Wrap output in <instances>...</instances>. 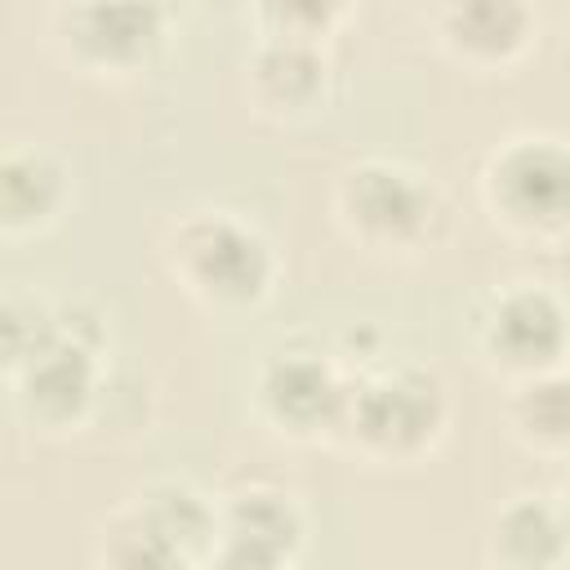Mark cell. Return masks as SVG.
Masks as SVG:
<instances>
[{
	"instance_id": "cell-20",
	"label": "cell",
	"mask_w": 570,
	"mask_h": 570,
	"mask_svg": "<svg viewBox=\"0 0 570 570\" xmlns=\"http://www.w3.org/2000/svg\"><path fill=\"white\" fill-rule=\"evenodd\" d=\"M557 508H561V517H566V525H570V468H566V476H561V485H557Z\"/></svg>"
},
{
	"instance_id": "cell-16",
	"label": "cell",
	"mask_w": 570,
	"mask_h": 570,
	"mask_svg": "<svg viewBox=\"0 0 570 570\" xmlns=\"http://www.w3.org/2000/svg\"><path fill=\"white\" fill-rule=\"evenodd\" d=\"M94 566L98 570H196L129 499L98 525L94 539Z\"/></svg>"
},
{
	"instance_id": "cell-11",
	"label": "cell",
	"mask_w": 570,
	"mask_h": 570,
	"mask_svg": "<svg viewBox=\"0 0 570 570\" xmlns=\"http://www.w3.org/2000/svg\"><path fill=\"white\" fill-rule=\"evenodd\" d=\"M485 570H566L570 525L552 494H508L485 521Z\"/></svg>"
},
{
	"instance_id": "cell-8",
	"label": "cell",
	"mask_w": 570,
	"mask_h": 570,
	"mask_svg": "<svg viewBox=\"0 0 570 570\" xmlns=\"http://www.w3.org/2000/svg\"><path fill=\"white\" fill-rule=\"evenodd\" d=\"M240 89L254 116L272 125H303L334 107L338 62L330 45L254 36L245 67H240Z\"/></svg>"
},
{
	"instance_id": "cell-12",
	"label": "cell",
	"mask_w": 570,
	"mask_h": 570,
	"mask_svg": "<svg viewBox=\"0 0 570 570\" xmlns=\"http://www.w3.org/2000/svg\"><path fill=\"white\" fill-rule=\"evenodd\" d=\"M71 205V169L40 142H9L0 156V232L9 240L49 232Z\"/></svg>"
},
{
	"instance_id": "cell-6",
	"label": "cell",
	"mask_w": 570,
	"mask_h": 570,
	"mask_svg": "<svg viewBox=\"0 0 570 570\" xmlns=\"http://www.w3.org/2000/svg\"><path fill=\"white\" fill-rule=\"evenodd\" d=\"M468 347L503 383L570 365V303L543 281L494 285L468 316Z\"/></svg>"
},
{
	"instance_id": "cell-13",
	"label": "cell",
	"mask_w": 570,
	"mask_h": 570,
	"mask_svg": "<svg viewBox=\"0 0 570 570\" xmlns=\"http://www.w3.org/2000/svg\"><path fill=\"white\" fill-rule=\"evenodd\" d=\"M218 539L249 543L281 561H298L307 543V512L289 490L249 481L218 499Z\"/></svg>"
},
{
	"instance_id": "cell-15",
	"label": "cell",
	"mask_w": 570,
	"mask_h": 570,
	"mask_svg": "<svg viewBox=\"0 0 570 570\" xmlns=\"http://www.w3.org/2000/svg\"><path fill=\"white\" fill-rule=\"evenodd\" d=\"M134 503L142 508V517L191 561L200 566V557L218 543V499H209L205 490H196L183 476H156L147 481Z\"/></svg>"
},
{
	"instance_id": "cell-9",
	"label": "cell",
	"mask_w": 570,
	"mask_h": 570,
	"mask_svg": "<svg viewBox=\"0 0 570 570\" xmlns=\"http://www.w3.org/2000/svg\"><path fill=\"white\" fill-rule=\"evenodd\" d=\"M102 356L71 343H53L36 361L9 374V401L18 419L36 432H76L98 410Z\"/></svg>"
},
{
	"instance_id": "cell-14",
	"label": "cell",
	"mask_w": 570,
	"mask_h": 570,
	"mask_svg": "<svg viewBox=\"0 0 570 570\" xmlns=\"http://www.w3.org/2000/svg\"><path fill=\"white\" fill-rule=\"evenodd\" d=\"M503 428L521 450L539 459H570V365L508 383Z\"/></svg>"
},
{
	"instance_id": "cell-2",
	"label": "cell",
	"mask_w": 570,
	"mask_h": 570,
	"mask_svg": "<svg viewBox=\"0 0 570 570\" xmlns=\"http://www.w3.org/2000/svg\"><path fill=\"white\" fill-rule=\"evenodd\" d=\"M330 209L338 232L379 258H410L450 232V200L432 174L396 156H361L338 169Z\"/></svg>"
},
{
	"instance_id": "cell-3",
	"label": "cell",
	"mask_w": 570,
	"mask_h": 570,
	"mask_svg": "<svg viewBox=\"0 0 570 570\" xmlns=\"http://www.w3.org/2000/svg\"><path fill=\"white\" fill-rule=\"evenodd\" d=\"M450 428V392L436 370L396 361L361 370L352 383L343 436L361 459L410 468L428 459Z\"/></svg>"
},
{
	"instance_id": "cell-19",
	"label": "cell",
	"mask_w": 570,
	"mask_h": 570,
	"mask_svg": "<svg viewBox=\"0 0 570 570\" xmlns=\"http://www.w3.org/2000/svg\"><path fill=\"white\" fill-rule=\"evenodd\" d=\"M196 570H294V561H281L272 552H258L249 543H236V539H218Z\"/></svg>"
},
{
	"instance_id": "cell-4",
	"label": "cell",
	"mask_w": 570,
	"mask_h": 570,
	"mask_svg": "<svg viewBox=\"0 0 570 570\" xmlns=\"http://www.w3.org/2000/svg\"><path fill=\"white\" fill-rule=\"evenodd\" d=\"M476 196L508 236L561 240L570 232V138L525 129L494 142L481 160Z\"/></svg>"
},
{
	"instance_id": "cell-18",
	"label": "cell",
	"mask_w": 570,
	"mask_h": 570,
	"mask_svg": "<svg viewBox=\"0 0 570 570\" xmlns=\"http://www.w3.org/2000/svg\"><path fill=\"white\" fill-rule=\"evenodd\" d=\"M249 22L258 36H272V40L330 45L334 27L343 22V4H334V0H267V4L249 9Z\"/></svg>"
},
{
	"instance_id": "cell-10",
	"label": "cell",
	"mask_w": 570,
	"mask_h": 570,
	"mask_svg": "<svg viewBox=\"0 0 570 570\" xmlns=\"http://www.w3.org/2000/svg\"><path fill=\"white\" fill-rule=\"evenodd\" d=\"M534 36H539V13L521 0H454L436 13L441 49L476 76L517 67L530 53Z\"/></svg>"
},
{
	"instance_id": "cell-7",
	"label": "cell",
	"mask_w": 570,
	"mask_h": 570,
	"mask_svg": "<svg viewBox=\"0 0 570 570\" xmlns=\"http://www.w3.org/2000/svg\"><path fill=\"white\" fill-rule=\"evenodd\" d=\"M49 40L85 76L125 80L156 62L169 40V9L151 0H80L49 9Z\"/></svg>"
},
{
	"instance_id": "cell-5",
	"label": "cell",
	"mask_w": 570,
	"mask_h": 570,
	"mask_svg": "<svg viewBox=\"0 0 570 570\" xmlns=\"http://www.w3.org/2000/svg\"><path fill=\"white\" fill-rule=\"evenodd\" d=\"M356 374L338 352L312 338H281L267 347L249 379L258 423L285 441H338Z\"/></svg>"
},
{
	"instance_id": "cell-17",
	"label": "cell",
	"mask_w": 570,
	"mask_h": 570,
	"mask_svg": "<svg viewBox=\"0 0 570 570\" xmlns=\"http://www.w3.org/2000/svg\"><path fill=\"white\" fill-rule=\"evenodd\" d=\"M0 338H4V374L22 370V365L36 361L40 352H49V347L58 343V330H53V298L9 289V294H4V307H0Z\"/></svg>"
},
{
	"instance_id": "cell-1",
	"label": "cell",
	"mask_w": 570,
	"mask_h": 570,
	"mask_svg": "<svg viewBox=\"0 0 570 570\" xmlns=\"http://www.w3.org/2000/svg\"><path fill=\"white\" fill-rule=\"evenodd\" d=\"M160 263L169 281L214 316L258 312L281 276L263 227L227 205H196L178 214L160 236Z\"/></svg>"
}]
</instances>
